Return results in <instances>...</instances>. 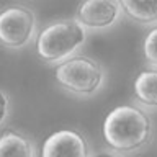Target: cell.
Returning <instances> with one entry per match:
<instances>
[{
	"mask_svg": "<svg viewBox=\"0 0 157 157\" xmlns=\"http://www.w3.org/2000/svg\"><path fill=\"white\" fill-rule=\"evenodd\" d=\"M154 128L146 108L120 105L103 121V139L113 154H132L151 144Z\"/></svg>",
	"mask_w": 157,
	"mask_h": 157,
	"instance_id": "6da1fadb",
	"label": "cell"
},
{
	"mask_svg": "<svg viewBox=\"0 0 157 157\" xmlns=\"http://www.w3.org/2000/svg\"><path fill=\"white\" fill-rule=\"evenodd\" d=\"M85 41L87 28L75 18L57 20L46 25L34 39L39 59L51 66H57L59 62L77 54Z\"/></svg>",
	"mask_w": 157,
	"mask_h": 157,
	"instance_id": "7a4b0ae2",
	"label": "cell"
},
{
	"mask_svg": "<svg viewBox=\"0 0 157 157\" xmlns=\"http://www.w3.org/2000/svg\"><path fill=\"white\" fill-rule=\"evenodd\" d=\"M105 69L93 57L74 54L56 67V80L62 90L75 97H93L105 85Z\"/></svg>",
	"mask_w": 157,
	"mask_h": 157,
	"instance_id": "3957f363",
	"label": "cell"
},
{
	"mask_svg": "<svg viewBox=\"0 0 157 157\" xmlns=\"http://www.w3.org/2000/svg\"><path fill=\"white\" fill-rule=\"evenodd\" d=\"M38 20L29 7L10 5L0 10V44L8 49L26 48L36 39Z\"/></svg>",
	"mask_w": 157,
	"mask_h": 157,
	"instance_id": "277c9868",
	"label": "cell"
},
{
	"mask_svg": "<svg viewBox=\"0 0 157 157\" xmlns=\"http://www.w3.org/2000/svg\"><path fill=\"white\" fill-rule=\"evenodd\" d=\"M123 8L120 0H82L75 20L87 29H106L120 21Z\"/></svg>",
	"mask_w": 157,
	"mask_h": 157,
	"instance_id": "5b68a950",
	"label": "cell"
},
{
	"mask_svg": "<svg viewBox=\"0 0 157 157\" xmlns=\"http://www.w3.org/2000/svg\"><path fill=\"white\" fill-rule=\"evenodd\" d=\"M41 154L44 157H87L88 147L83 136L72 129H61L52 132L51 136L44 141Z\"/></svg>",
	"mask_w": 157,
	"mask_h": 157,
	"instance_id": "8992f818",
	"label": "cell"
},
{
	"mask_svg": "<svg viewBox=\"0 0 157 157\" xmlns=\"http://www.w3.org/2000/svg\"><path fill=\"white\" fill-rule=\"evenodd\" d=\"M134 98L146 110H157V67H147L134 78Z\"/></svg>",
	"mask_w": 157,
	"mask_h": 157,
	"instance_id": "52a82bcc",
	"label": "cell"
},
{
	"mask_svg": "<svg viewBox=\"0 0 157 157\" xmlns=\"http://www.w3.org/2000/svg\"><path fill=\"white\" fill-rule=\"evenodd\" d=\"M123 13L139 25L157 23V0H120Z\"/></svg>",
	"mask_w": 157,
	"mask_h": 157,
	"instance_id": "ba28073f",
	"label": "cell"
},
{
	"mask_svg": "<svg viewBox=\"0 0 157 157\" xmlns=\"http://www.w3.org/2000/svg\"><path fill=\"white\" fill-rule=\"evenodd\" d=\"M38 154L33 141L17 131H7L0 136V157L7 155H21L34 157Z\"/></svg>",
	"mask_w": 157,
	"mask_h": 157,
	"instance_id": "9c48e42d",
	"label": "cell"
},
{
	"mask_svg": "<svg viewBox=\"0 0 157 157\" xmlns=\"http://www.w3.org/2000/svg\"><path fill=\"white\" fill-rule=\"evenodd\" d=\"M142 52H144L146 62L152 67H157V26L151 28L146 34L142 43Z\"/></svg>",
	"mask_w": 157,
	"mask_h": 157,
	"instance_id": "30bf717a",
	"label": "cell"
},
{
	"mask_svg": "<svg viewBox=\"0 0 157 157\" xmlns=\"http://www.w3.org/2000/svg\"><path fill=\"white\" fill-rule=\"evenodd\" d=\"M8 116H10V98L3 90H0V126L5 124Z\"/></svg>",
	"mask_w": 157,
	"mask_h": 157,
	"instance_id": "8fae6325",
	"label": "cell"
}]
</instances>
